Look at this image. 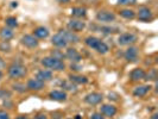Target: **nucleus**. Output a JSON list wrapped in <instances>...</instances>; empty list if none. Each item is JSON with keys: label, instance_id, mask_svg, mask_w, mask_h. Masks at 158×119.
<instances>
[{"label": "nucleus", "instance_id": "1", "mask_svg": "<svg viewBox=\"0 0 158 119\" xmlns=\"http://www.w3.org/2000/svg\"><path fill=\"white\" fill-rule=\"evenodd\" d=\"M42 64H43L45 68H49V69H51V70H56V71H62V70H64V68H65V64H64L63 61L54 58V57H51V56L44 57V58L42 60Z\"/></svg>", "mask_w": 158, "mask_h": 119}, {"label": "nucleus", "instance_id": "2", "mask_svg": "<svg viewBox=\"0 0 158 119\" xmlns=\"http://www.w3.org/2000/svg\"><path fill=\"white\" fill-rule=\"evenodd\" d=\"M7 73L11 79H20L26 75V68L22 63H13L8 67Z\"/></svg>", "mask_w": 158, "mask_h": 119}, {"label": "nucleus", "instance_id": "3", "mask_svg": "<svg viewBox=\"0 0 158 119\" xmlns=\"http://www.w3.org/2000/svg\"><path fill=\"white\" fill-rule=\"evenodd\" d=\"M135 40H137V36L133 33H130V32H125V33H121L118 38V43L120 45H130V44H133Z\"/></svg>", "mask_w": 158, "mask_h": 119}, {"label": "nucleus", "instance_id": "4", "mask_svg": "<svg viewBox=\"0 0 158 119\" xmlns=\"http://www.w3.org/2000/svg\"><path fill=\"white\" fill-rule=\"evenodd\" d=\"M20 43L23 44L24 47L32 49V48H36L38 45V40L33 35H25L20 38Z\"/></svg>", "mask_w": 158, "mask_h": 119}, {"label": "nucleus", "instance_id": "5", "mask_svg": "<svg viewBox=\"0 0 158 119\" xmlns=\"http://www.w3.org/2000/svg\"><path fill=\"white\" fill-rule=\"evenodd\" d=\"M102 94L98 93V92H92L85 96V103H87L88 105H98L102 101Z\"/></svg>", "mask_w": 158, "mask_h": 119}, {"label": "nucleus", "instance_id": "6", "mask_svg": "<svg viewBox=\"0 0 158 119\" xmlns=\"http://www.w3.org/2000/svg\"><path fill=\"white\" fill-rule=\"evenodd\" d=\"M96 19L99 22H103V23H108V22H113L115 20V15L111 12V11H99L96 13Z\"/></svg>", "mask_w": 158, "mask_h": 119}, {"label": "nucleus", "instance_id": "7", "mask_svg": "<svg viewBox=\"0 0 158 119\" xmlns=\"http://www.w3.org/2000/svg\"><path fill=\"white\" fill-rule=\"evenodd\" d=\"M86 28L85 22L80 20V19H71L68 22V29L73 32H80Z\"/></svg>", "mask_w": 158, "mask_h": 119}, {"label": "nucleus", "instance_id": "8", "mask_svg": "<svg viewBox=\"0 0 158 119\" xmlns=\"http://www.w3.org/2000/svg\"><path fill=\"white\" fill-rule=\"evenodd\" d=\"M138 19L142 22H150L153 19L152 11L149 7H140L138 10Z\"/></svg>", "mask_w": 158, "mask_h": 119}, {"label": "nucleus", "instance_id": "9", "mask_svg": "<svg viewBox=\"0 0 158 119\" xmlns=\"http://www.w3.org/2000/svg\"><path fill=\"white\" fill-rule=\"evenodd\" d=\"M44 86H45V82L40 81L37 78L36 79H30L26 83V88L30 89V91H40V89L44 88Z\"/></svg>", "mask_w": 158, "mask_h": 119}, {"label": "nucleus", "instance_id": "10", "mask_svg": "<svg viewBox=\"0 0 158 119\" xmlns=\"http://www.w3.org/2000/svg\"><path fill=\"white\" fill-rule=\"evenodd\" d=\"M65 57L68 58V60H70L71 62H75V63H77L81 61V55H80V53L75 49V48H68L67 49V53H65Z\"/></svg>", "mask_w": 158, "mask_h": 119}, {"label": "nucleus", "instance_id": "11", "mask_svg": "<svg viewBox=\"0 0 158 119\" xmlns=\"http://www.w3.org/2000/svg\"><path fill=\"white\" fill-rule=\"evenodd\" d=\"M51 43L57 48H65L68 45V42L65 40V38H64L63 35L61 32H58V33H56L55 36H52Z\"/></svg>", "mask_w": 158, "mask_h": 119}, {"label": "nucleus", "instance_id": "12", "mask_svg": "<svg viewBox=\"0 0 158 119\" xmlns=\"http://www.w3.org/2000/svg\"><path fill=\"white\" fill-rule=\"evenodd\" d=\"M125 60L128 62H135L138 58V48L135 47H130L128 49H126L125 54H124Z\"/></svg>", "mask_w": 158, "mask_h": 119}, {"label": "nucleus", "instance_id": "13", "mask_svg": "<svg viewBox=\"0 0 158 119\" xmlns=\"http://www.w3.org/2000/svg\"><path fill=\"white\" fill-rule=\"evenodd\" d=\"M100 113L106 117H114L117 114V107L113 105H102L100 107Z\"/></svg>", "mask_w": 158, "mask_h": 119}, {"label": "nucleus", "instance_id": "14", "mask_svg": "<svg viewBox=\"0 0 158 119\" xmlns=\"http://www.w3.org/2000/svg\"><path fill=\"white\" fill-rule=\"evenodd\" d=\"M49 98L55 101H65L67 100V93L64 91H51L49 93Z\"/></svg>", "mask_w": 158, "mask_h": 119}, {"label": "nucleus", "instance_id": "15", "mask_svg": "<svg viewBox=\"0 0 158 119\" xmlns=\"http://www.w3.org/2000/svg\"><path fill=\"white\" fill-rule=\"evenodd\" d=\"M151 86L150 85H142V86H138V87L135 88L133 91V95L137 96V98H142V96H145L149 92L151 91Z\"/></svg>", "mask_w": 158, "mask_h": 119}, {"label": "nucleus", "instance_id": "16", "mask_svg": "<svg viewBox=\"0 0 158 119\" xmlns=\"http://www.w3.org/2000/svg\"><path fill=\"white\" fill-rule=\"evenodd\" d=\"M61 33L63 35V37L65 38V40L68 43H79L80 42V37L73 31H65V30H61Z\"/></svg>", "mask_w": 158, "mask_h": 119}, {"label": "nucleus", "instance_id": "17", "mask_svg": "<svg viewBox=\"0 0 158 119\" xmlns=\"http://www.w3.org/2000/svg\"><path fill=\"white\" fill-rule=\"evenodd\" d=\"M145 70L142 68H135L130 73V79L132 81H139V80H144L145 78Z\"/></svg>", "mask_w": 158, "mask_h": 119}, {"label": "nucleus", "instance_id": "18", "mask_svg": "<svg viewBox=\"0 0 158 119\" xmlns=\"http://www.w3.org/2000/svg\"><path fill=\"white\" fill-rule=\"evenodd\" d=\"M38 80L45 82V81H50L52 79V71L51 70H48V69H42L37 73V76H36Z\"/></svg>", "mask_w": 158, "mask_h": 119}, {"label": "nucleus", "instance_id": "19", "mask_svg": "<svg viewBox=\"0 0 158 119\" xmlns=\"http://www.w3.org/2000/svg\"><path fill=\"white\" fill-rule=\"evenodd\" d=\"M33 36L37 38V40H43V38H47L49 36V31H48L47 28L44 26H40L37 29H35L33 31Z\"/></svg>", "mask_w": 158, "mask_h": 119}, {"label": "nucleus", "instance_id": "20", "mask_svg": "<svg viewBox=\"0 0 158 119\" xmlns=\"http://www.w3.org/2000/svg\"><path fill=\"white\" fill-rule=\"evenodd\" d=\"M100 42H101V40H99L98 37H94V36H89V37H87V38L85 40L86 45L89 48H92V49H96V47L100 44Z\"/></svg>", "mask_w": 158, "mask_h": 119}, {"label": "nucleus", "instance_id": "21", "mask_svg": "<svg viewBox=\"0 0 158 119\" xmlns=\"http://www.w3.org/2000/svg\"><path fill=\"white\" fill-rule=\"evenodd\" d=\"M13 31H12V29H10V28H2L1 30H0V37H1V40H10L12 37H13Z\"/></svg>", "mask_w": 158, "mask_h": 119}, {"label": "nucleus", "instance_id": "22", "mask_svg": "<svg viewBox=\"0 0 158 119\" xmlns=\"http://www.w3.org/2000/svg\"><path fill=\"white\" fill-rule=\"evenodd\" d=\"M69 81H71L75 85H82V83H87L88 79L86 76H82V75H70Z\"/></svg>", "mask_w": 158, "mask_h": 119}, {"label": "nucleus", "instance_id": "23", "mask_svg": "<svg viewBox=\"0 0 158 119\" xmlns=\"http://www.w3.org/2000/svg\"><path fill=\"white\" fill-rule=\"evenodd\" d=\"M71 15L76 18H82V17H86L87 10L83 7H73L71 8Z\"/></svg>", "mask_w": 158, "mask_h": 119}, {"label": "nucleus", "instance_id": "24", "mask_svg": "<svg viewBox=\"0 0 158 119\" xmlns=\"http://www.w3.org/2000/svg\"><path fill=\"white\" fill-rule=\"evenodd\" d=\"M120 16L125 19H133L135 17V12L133 10H130V8H124L120 11Z\"/></svg>", "mask_w": 158, "mask_h": 119}, {"label": "nucleus", "instance_id": "25", "mask_svg": "<svg viewBox=\"0 0 158 119\" xmlns=\"http://www.w3.org/2000/svg\"><path fill=\"white\" fill-rule=\"evenodd\" d=\"M95 50H96L99 54H102V55H103V54H107V53H108L110 48H108V45H107L105 42H102V40H101V42H100V44L96 47V49H95Z\"/></svg>", "mask_w": 158, "mask_h": 119}, {"label": "nucleus", "instance_id": "26", "mask_svg": "<svg viewBox=\"0 0 158 119\" xmlns=\"http://www.w3.org/2000/svg\"><path fill=\"white\" fill-rule=\"evenodd\" d=\"M62 87L65 88V89L69 91V92H76V91H77L76 85L73 83L71 81H64V82H62Z\"/></svg>", "mask_w": 158, "mask_h": 119}, {"label": "nucleus", "instance_id": "27", "mask_svg": "<svg viewBox=\"0 0 158 119\" xmlns=\"http://www.w3.org/2000/svg\"><path fill=\"white\" fill-rule=\"evenodd\" d=\"M5 22H6L7 28H10V29H13V28H17V26H18V22H17L16 17H8V18H6Z\"/></svg>", "mask_w": 158, "mask_h": 119}, {"label": "nucleus", "instance_id": "28", "mask_svg": "<svg viewBox=\"0 0 158 119\" xmlns=\"http://www.w3.org/2000/svg\"><path fill=\"white\" fill-rule=\"evenodd\" d=\"M144 80H148V81H156V80H157V71H156V69H152L149 74H145Z\"/></svg>", "mask_w": 158, "mask_h": 119}, {"label": "nucleus", "instance_id": "29", "mask_svg": "<svg viewBox=\"0 0 158 119\" xmlns=\"http://www.w3.org/2000/svg\"><path fill=\"white\" fill-rule=\"evenodd\" d=\"M51 57H54V58H57V60H63L65 55H64L62 51H60V50H52L51 51Z\"/></svg>", "mask_w": 158, "mask_h": 119}, {"label": "nucleus", "instance_id": "30", "mask_svg": "<svg viewBox=\"0 0 158 119\" xmlns=\"http://www.w3.org/2000/svg\"><path fill=\"white\" fill-rule=\"evenodd\" d=\"M12 88H13L15 91H17V92H19V93H24V92L27 89L26 86L23 85V83H15V85L12 86Z\"/></svg>", "mask_w": 158, "mask_h": 119}, {"label": "nucleus", "instance_id": "31", "mask_svg": "<svg viewBox=\"0 0 158 119\" xmlns=\"http://www.w3.org/2000/svg\"><path fill=\"white\" fill-rule=\"evenodd\" d=\"M8 98H11V92L4 88H0V99H8Z\"/></svg>", "mask_w": 158, "mask_h": 119}, {"label": "nucleus", "instance_id": "32", "mask_svg": "<svg viewBox=\"0 0 158 119\" xmlns=\"http://www.w3.org/2000/svg\"><path fill=\"white\" fill-rule=\"evenodd\" d=\"M11 49V45L8 43V40H2V43L0 44V50L1 51H10Z\"/></svg>", "mask_w": 158, "mask_h": 119}, {"label": "nucleus", "instance_id": "33", "mask_svg": "<svg viewBox=\"0 0 158 119\" xmlns=\"http://www.w3.org/2000/svg\"><path fill=\"white\" fill-rule=\"evenodd\" d=\"M118 29L115 28H110V26H102L100 28V32H103V33H112V32H115Z\"/></svg>", "mask_w": 158, "mask_h": 119}, {"label": "nucleus", "instance_id": "34", "mask_svg": "<svg viewBox=\"0 0 158 119\" xmlns=\"http://www.w3.org/2000/svg\"><path fill=\"white\" fill-rule=\"evenodd\" d=\"M118 1L119 5H125V6H127V5H135V2H137V0H117Z\"/></svg>", "mask_w": 158, "mask_h": 119}, {"label": "nucleus", "instance_id": "35", "mask_svg": "<svg viewBox=\"0 0 158 119\" xmlns=\"http://www.w3.org/2000/svg\"><path fill=\"white\" fill-rule=\"evenodd\" d=\"M0 119H10V114H8L7 112L0 110Z\"/></svg>", "mask_w": 158, "mask_h": 119}, {"label": "nucleus", "instance_id": "36", "mask_svg": "<svg viewBox=\"0 0 158 119\" xmlns=\"http://www.w3.org/2000/svg\"><path fill=\"white\" fill-rule=\"evenodd\" d=\"M90 119H105L101 113H93L92 116H90Z\"/></svg>", "mask_w": 158, "mask_h": 119}, {"label": "nucleus", "instance_id": "37", "mask_svg": "<svg viewBox=\"0 0 158 119\" xmlns=\"http://www.w3.org/2000/svg\"><path fill=\"white\" fill-rule=\"evenodd\" d=\"M70 68H71V70H80V69H81V67L77 66V64H75V62H73V63H71Z\"/></svg>", "mask_w": 158, "mask_h": 119}, {"label": "nucleus", "instance_id": "38", "mask_svg": "<svg viewBox=\"0 0 158 119\" xmlns=\"http://www.w3.org/2000/svg\"><path fill=\"white\" fill-rule=\"evenodd\" d=\"M33 119H48V117L45 116V114H43V113H40V114L35 116V118Z\"/></svg>", "mask_w": 158, "mask_h": 119}, {"label": "nucleus", "instance_id": "39", "mask_svg": "<svg viewBox=\"0 0 158 119\" xmlns=\"http://www.w3.org/2000/svg\"><path fill=\"white\" fill-rule=\"evenodd\" d=\"M5 66H6V63H5V61L0 57V70H2L4 68H5Z\"/></svg>", "mask_w": 158, "mask_h": 119}, {"label": "nucleus", "instance_id": "40", "mask_svg": "<svg viewBox=\"0 0 158 119\" xmlns=\"http://www.w3.org/2000/svg\"><path fill=\"white\" fill-rule=\"evenodd\" d=\"M150 119H158V113H153Z\"/></svg>", "mask_w": 158, "mask_h": 119}, {"label": "nucleus", "instance_id": "41", "mask_svg": "<svg viewBox=\"0 0 158 119\" xmlns=\"http://www.w3.org/2000/svg\"><path fill=\"white\" fill-rule=\"evenodd\" d=\"M58 2H61V4H67V2H69L70 0H57Z\"/></svg>", "mask_w": 158, "mask_h": 119}, {"label": "nucleus", "instance_id": "42", "mask_svg": "<svg viewBox=\"0 0 158 119\" xmlns=\"http://www.w3.org/2000/svg\"><path fill=\"white\" fill-rule=\"evenodd\" d=\"M16 119H27V117H26V116H19V117H17Z\"/></svg>", "mask_w": 158, "mask_h": 119}, {"label": "nucleus", "instance_id": "43", "mask_svg": "<svg viewBox=\"0 0 158 119\" xmlns=\"http://www.w3.org/2000/svg\"><path fill=\"white\" fill-rule=\"evenodd\" d=\"M18 6V4H17V1L16 2H12V7H17Z\"/></svg>", "mask_w": 158, "mask_h": 119}, {"label": "nucleus", "instance_id": "44", "mask_svg": "<svg viewBox=\"0 0 158 119\" xmlns=\"http://www.w3.org/2000/svg\"><path fill=\"white\" fill-rule=\"evenodd\" d=\"M2 76H4V74H2V70H0V80L2 79Z\"/></svg>", "mask_w": 158, "mask_h": 119}, {"label": "nucleus", "instance_id": "45", "mask_svg": "<svg viewBox=\"0 0 158 119\" xmlns=\"http://www.w3.org/2000/svg\"><path fill=\"white\" fill-rule=\"evenodd\" d=\"M75 119H82V117H81V116H76V117H75Z\"/></svg>", "mask_w": 158, "mask_h": 119}]
</instances>
